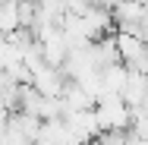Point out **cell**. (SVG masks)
I'll return each instance as SVG.
<instances>
[{
    "label": "cell",
    "mask_w": 148,
    "mask_h": 145,
    "mask_svg": "<svg viewBox=\"0 0 148 145\" xmlns=\"http://www.w3.org/2000/svg\"><path fill=\"white\" fill-rule=\"evenodd\" d=\"M29 85L38 91V95H44V98H60V91L66 85V79H63V73H60V66H47V63H35L29 69Z\"/></svg>",
    "instance_id": "1"
},
{
    "label": "cell",
    "mask_w": 148,
    "mask_h": 145,
    "mask_svg": "<svg viewBox=\"0 0 148 145\" xmlns=\"http://www.w3.org/2000/svg\"><path fill=\"white\" fill-rule=\"evenodd\" d=\"M13 29H19V19H16V0H3V3H0V35H10Z\"/></svg>",
    "instance_id": "2"
},
{
    "label": "cell",
    "mask_w": 148,
    "mask_h": 145,
    "mask_svg": "<svg viewBox=\"0 0 148 145\" xmlns=\"http://www.w3.org/2000/svg\"><path fill=\"white\" fill-rule=\"evenodd\" d=\"M3 114H6V111H3V104H0V117H3Z\"/></svg>",
    "instance_id": "3"
},
{
    "label": "cell",
    "mask_w": 148,
    "mask_h": 145,
    "mask_svg": "<svg viewBox=\"0 0 148 145\" xmlns=\"http://www.w3.org/2000/svg\"><path fill=\"white\" fill-rule=\"evenodd\" d=\"M136 3H145V0H136Z\"/></svg>",
    "instance_id": "4"
}]
</instances>
